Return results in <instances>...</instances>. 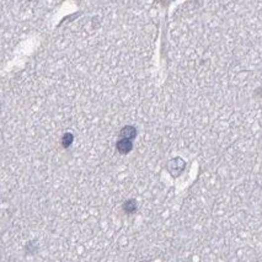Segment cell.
Segmentation results:
<instances>
[{
    "mask_svg": "<svg viewBox=\"0 0 262 262\" xmlns=\"http://www.w3.org/2000/svg\"><path fill=\"white\" fill-rule=\"evenodd\" d=\"M117 150L121 154H128L131 152L132 148H133V144H132V139L128 138H122L121 141L117 142Z\"/></svg>",
    "mask_w": 262,
    "mask_h": 262,
    "instance_id": "obj_1",
    "label": "cell"
},
{
    "mask_svg": "<svg viewBox=\"0 0 262 262\" xmlns=\"http://www.w3.org/2000/svg\"><path fill=\"white\" fill-rule=\"evenodd\" d=\"M119 136H121L122 138H128V139L136 138L137 137L136 127H133V126L123 127V128L121 129V132H119Z\"/></svg>",
    "mask_w": 262,
    "mask_h": 262,
    "instance_id": "obj_2",
    "label": "cell"
},
{
    "mask_svg": "<svg viewBox=\"0 0 262 262\" xmlns=\"http://www.w3.org/2000/svg\"><path fill=\"white\" fill-rule=\"evenodd\" d=\"M137 208H138V205H137V201L134 200H128L123 203V210L126 213H128V214H132V213L136 212Z\"/></svg>",
    "mask_w": 262,
    "mask_h": 262,
    "instance_id": "obj_3",
    "label": "cell"
},
{
    "mask_svg": "<svg viewBox=\"0 0 262 262\" xmlns=\"http://www.w3.org/2000/svg\"><path fill=\"white\" fill-rule=\"evenodd\" d=\"M73 141H74V136L72 133H64L62 137V146L64 148H69L73 144Z\"/></svg>",
    "mask_w": 262,
    "mask_h": 262,
    "instance_id": "obj_4",
    "label": "cell"
}]
</instances>
